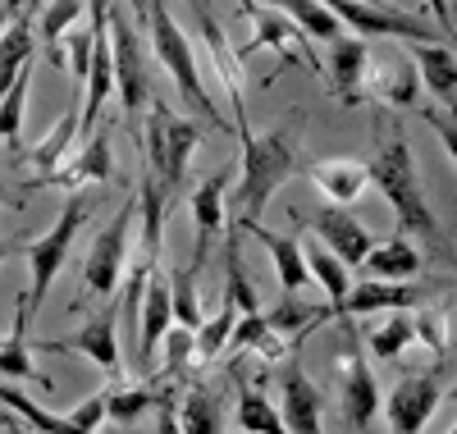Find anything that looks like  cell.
<instances>
[{
  "instance_id": "55",
  "label": "cell",
  "mask_w": 457,
  "mask_h": 434,
  "mask_svg": "<svg viewBox=\"0 0 457 434\" xmlns=\"http://www.w3.org/2000/svg\"><path fill=\"white\" fill-rule=\"evenodd\" d=\"M0 202H5V192H0Z\"/></svg>"
},
{
  "instance_id": "40",
  "label": "cell",
  "mask_w": 457,
  "mask_h": 434,
  "mask_svg": "<svg viewBox=\"0 0 457 434\" xmlns=\"http://www.w3.org/2000/svg\"><path fill=\"white\" fill-rule=\"evenodd\" d=\"M28 92H32V64L10 83V92L0 96V142L19 146V129H23V105H28Z\"/></svg>"
},
{
  "instance_id": "42",
  "label": "cell",
  "mask_w": 457,
  "mask_h": 434,
  "mask_svg": "<svg viewBox=\"0 0 457 434\" xmlns=\"http://www.w3.org/2000/svg\"><path fill=\"white\" fill-rule=\"evenodd\" d=\"M64 42H69V73H73V83H87V73H92V51H96V37H92V23L87 28H69L64 32Z\"/></svg>"
},
{
  "instance_id": "4",
  "label": "cell",
  "mask_w": 457,
  "mask_h": 434,
  "mask_svg": "<svg viewBox=\"0 0 457 434\" xmlns=\"http://www.w3.org/2000/svg\"><path fill=\"white\" fill-rule=\"evenodd\" d=\"M197 142H202V129L193 120H183V114L170 110L165 101H151L146 133H142V155H146V170L161 179L170 206L183 196V183H187V170H193Z\"/></svg>"
},
{
  "instance_id": "45",
  "label": "cell",
  "mask_w": 457,
  "mask_h": 434,
  "mask_svg": "<svg viewBox=\"0 0 457 434\" xmlns=\"http://www.w3.org/2000/svg\"><path fill=\"white\" fill-rule=\"evenodd\" d=\"M421 120L439 133V142L448 146V155H453V165H457V114L453 110H421Z\"/></svg>"
},
{
  "instance_id": "21",
  "label": "cell",
  "mask_w": 457,
  "mask_h": 434,
  "mask_svg": "<svg viewBox=\"0 0 457 434\" xmlns=\"http://www.w3.org/2000/svg\"><path fill=\"white\" fill-rule=\"evenodd\" d=\"M238 233H247V238H256L265 252H270L275 261V280L288 297H302L312 288V270H307V256H302V243L293 238V233H275V229H265V224H243Z\"/></svg>"
},
{
  "instance_id": "24",
  "label": "cell",
  "mask_w": 457,
  "mask_h": 434,
  "mask_svg": "<svg viewBox=\"0 0 457 434\" xmlns=\"http://www.w3.org/2000/svg\"><path fill=\"white\" fill-rule=\"evenodd\" d=\"M174 403V384L161 380H146V384H105V416L110 421H124L133 425L146 412H161Z\"/></svg>"
},
{
  "instance_id": "34",
  "label": "cell",
  "mask_w": 457,
  "mask_h": 434,
  "mask_svg": "<svg viewBox=\"0 0 457 434\" xmlns=\"http://www.w3.org/2000/svg\"><path fill=\"white\" fill-rule=\"evenodd\" d=\"M174 421L183 434H224V412L211 388H187L183 403L174 407Z\"/></svg>"
},
{
  "instance_id": "32",
  "label": "cell",
  "mask_w": 457,
  "mask_h": 434,
  "mask_svg": "<svg viewBox=\"0 0 457 434\" xmlns=\"http://www.w3.org/2000/svg\"><path fill=\"white\" fill-rule=\"evenodd\" d=\"M87 10V0H51L42 10V51L55 69H69V55H64V32L79 23V14Z\"/></svg>"
},
{
  "instance_id": "15",
  "label": "cell",
  "mask_w": 457,
  "mask_h": 434,
  "mask_svg": "<svg viewBox=\"0 0 457 434\" xmlns=\"http://www.w3.org/2000/svg\"><path fill=\"white\" fill-rule=\"evenodd\" d=\"M174 325V306H170V274L151 270L146 280V293H142V311H137V338H133V362L142 371H151V362H156V352L165 343Z\"/></svg>"
},
{
  "instance_id": "56",
  "label": "cell",
  "mask_w": 457,
  "mask_h": 434,
  "mask_svg": "<svg viewBox=\"0 0 457 434\" xmlns=\"http://www.w3.org/2000/svg\"><path fill=\"white\" fill-rule=\"evenodd\" d=\"M453 398H457V388H453Z\"/></svg>"
},
{
  "instance_id": "17",
  "label": "cell",
  "mask_w": 457,
  "mask_h": 434,
  "mask_svg": "<svg viewBox=\"0 0 457 434\" xmlns=\"http://www.w3.org/2000/svg\"><path fill=\"white\" fill-rule=\"evenodd\" d=\"M197 23H202V37H206V51H211V64H215V78L228 96V110H234V124L247 120V78H243V55L228 46L224 28L211 19L206 5H197Z\"/></svg>"
},
{
  "instance_id": "26",
  "label": "cell",
  "mask_w": 457,
  "mask_h": 434,
  "mask_svg": "<svg viewBox=\"0 0 457 434\" xmlns=\"http://www.w3.org/2000/svg\"><path fill=\"white\" fill-rule=\"evenodd\" d=\"M37 37H32V10L23 5L19 14H10V23L0 28V96L10 92V83L32 64Z\"/></svg>"
},
{
  "instance_id": "10",
  "label": "cell",
  "mask_w": 457,
  "mask_h": 434,
  "mask_svg": "<svg viewBox=\"0 0 457 434\" xmlns=\"http://www.w3.org/2000/svg\"><path fill=\"white\" fill-rule=\"evenodd\" d=\"M42 352H79L87 357L110 384L124 380V352H120V306H105L96 311L83 330H73V338H55V343H42Z\"/></svg>"
},
{
  "instance_id": "47",
  "label": "cell",
  "mask_w": 457,
  "mask_h": 434,
  "mask_svg": "<svg viewBox=\"0 0 457 434\" xmlns=\"http://www.w3.org/2000/svg\"><path fill=\"white\" fill-rule=\"evenodd\" d=\"M156 434H183V430H179V421H174V403H170V407H161V425H156Z\"/></svg>"
},
{
  "instance_id": "37",
  "label": "cell",
  "mask_w": 457,
  "mask_h": 434,
  "mask_svg": "<svg viewBox=\"0 0 457 434\" xmlns=\"http://www.w3.org/2000/svg\"><path fill=\"white\" fill-rule=\"evenodd\" d=\"M234 325H238V306L234 302H220V311L211 315V321L197 325V362L211 366L220 357V347H228V338H234Z\"/></svg>"
},
{
  "instance_id": "11",
  "label": "cell",
  "mask_w": 457,
  "mask_h": 434,
  "mask_svg": "<svg viewBox=\"0 0 457 434\" xmlns=\"http://www.w3.org/2000/svg\"><path fill=\"white\" fill-rule=\"evenodd\" d=\"M325 10L353 28L357 37H403V42H435L439 28H430L416 14H398L389 5H357V0H325Z\"/></svg>"
},
{
  "instance_id": "3",
  "label": "cell",
  "mask_w": 457,
  "mask_h": 434,
  "mask_svg": "<svg viewBox=\"0 0 457 434\" xmlns=\"http://www.w3.org/2000/svg\"><path fill=\"white\" fill-rule=\"evenodd\" d=\"M142 28H146V37H151V55H156V64L174 78V88L183 92V101L193 105L206 124L224 129L220 110H215V101H211V92H206V83H202L197 55H193V46H187V32L179 28V19L170 14L165 0H146V19H142Z\"/></svg>"
},
{
  "instance_id": "36",
  "label": "cell",
  "mask_w": 457,
  "mask_h": 434,
  "mask_svg": "<svg viewBox=\"0 0 457 434\" xmlns=\"http://www.w3.org/2000/svg\"><path fill=\"white\" fill-rule=\"evenodd\" d=\"M275 5L312 37V42H334V37H343V23L325 10V0H275Z\"/></svg>"
},
{
  "instance_id": "7",
  "label": "cell",
  "mask_w": 457,
  "mask_h": 434,
  "mask_svg": "<svg viewBox=\"0 0 457 434\" xmlns=\"http://www.w3.org/2000/svg\"><path fill=\"white\" fill-rule=\"evenodd\" d=\"M238 10H243L247 23H252V46H247L243 55H252V51H275V55H279V69H284V64H307L316 78H325L320 55L312 51V37L302 32L279 5H256V0H238Z\"/></svg>"
},
{
  "instance_id": "50",
  "label": "cell",
  "mask_w": 457,
  "mask_h": 434,
  "mask_svg": "<svg viewBox=\"0 0 457 434\" xmlns=\"http://www.w3.org/2000/svg\"><path fill=\"white\" fill-rule=\"evenodd\" d=\"M10 256V238H5V233H0V261H5Z\"/></svg>"
},
{
  "instance_id": "23",
  "label": "cell",
  "mask_w": 457,
  "mask_h": 434,
  "mask_svg": "<svg viewBox=\"0 0 457 434\" xmlns=\"http://www.w3.org/2000/svg\"><path fill=\"white\" fill-rule=\"evenodd\" d=\"M28 325H32V306H28V297L19 293V302H14V325H10L5 338H0V380H37L42 388H51V375H42V371L32 366Z\"/></svg>"
},
{
  "instance_id": "41",
  "label": "cell",
  "mask_w": 457,
  "mask_h": 434,
  "mask_svg": "<svg viewBox=\"0 0 457 434\" xmlns=\"http://www.w3.org/2000/svg\"><path fill=\"white\" fill-rule=\"evenodd\" d=\"M411 325H416V343H426L435 357H444L448 343H453V334H448V315H444L439 306H416V311H411Z\"/></svg>"
},
{
  "instance_id": "20",
  "label": "cell",
  "mask_w": 457,
  "mask_h": 434,
  "mask_svg": "<svg viewBox=\"0 0 457 434\" xmlns=\"http://www.w3.org/2000/svg\"><path fill=\"white\" fill-rule=\"evenodd\" d=\"M366 96L375 105H385V110H407L416 105V96H421V73H416L411 55L394 51L385 64H366Z\"/></svg>"
},
{
  "instance_id": "9",
  "label": "cell",
  "mask_w": 457,
  "mask_h": 434,
  "mask_svg": "<svg viewBox=\"0 0 457 434\" xmlns=\"http://www.w3.org/2000/svg\"><path fill=\"white\" fill-rule=\"evenodd\" d=\"M110 51H114V92H120L124 114H142L151 96V73H146V51L137 28L110 5Z\"/></svg>"
},
{
  "instance_id": "48",
  "label": "cell",
  "mask_w": 457,
  "mask_h": 434,
  "mask_svg": "<svg viewBox=\"0 0 457 434\" xmlns=\"http://www.w3.org/2000/svg\"><path fill=\"white\" fill-rule=\"evenodd\" d=\"M0 5H5V14H19V10H23V0H0Z\"/></svg>"
},
{
  "instance_id": "27",
  "label": "cell",
  "mask_w": 457,
  "mask_h": 434,
  "mask_svg": "<svg viewBox=\"0 0 457 434\" xmlns=\"http://www.w3.org/2000/svg\"><path fill=\"white\" fill-rule=\"evenodd\" d=\"M114 179V161H110V133H92L87 142H79V155L64 161L55 170V183H64L69 192L83 183H110Z\"/></svg>"
},
{
  "instance_id": "35",
  "label": "cell",
  "mask_w": 457,
  "mask_h": 434,
  "mask_svg": "<svg viewBox=\"0 0 457 434\" xmlns=\"http://www.w3.org/2000/svg\"><path fill=\"white\" fill-rule=\"evenodd\" d=\"M0 403H5L14 416H23V425H32L37 434H87V430H79L69 416H55V412H46V407H37L32 398H23V393L14 388V384H5L0 380Z\"/></svg>"
},
{
  "instance_id": "43",
  "label": "cell",
  "mask_w": 457,
  "mask_h": 434,
  "mask_svg": "<svg viewBox=\"0 0 457 434\" xmlns=\"http://www.w3.org/2000/svg\"><path fill=\"white\" fill-rule=\"evenodd\" d=\"M265 334H270V321H265V311L238 315V325H234V338H228V347H234V352H247V347H256Z\"/></svg>"
},
{
  "instance_id": "18",
  "label": "cell",
  "mask_w": 457,
  "mask_h": 434,
  "mask_svg": "<svg viewBox=\"0 0 457 434\" xmlns=\"http://www.w3.org/2000/svg\"><path fill=\"white\" fill-rule=\"evenodd\" d=\"M366 64H370V51L361 37H334L329 42V92L343 110H357L366 101Z\"/></svg>"
},
{
  "instance_id": "53",
  "label": "cell",
  "mask_w": 457,
  "mask_h": 434,
  "mask_svg": "<svg viewBox=\"0 0 457 434\" xmlns=\"http://www.w3.org/2000/svg\"><path fill=\"white\" fill-rule=\"evenodd\" d=\"M448 434H457V421H453V430H448Z\"/></svg>"
},
{
  "instance_id": "25",
  "label": "cell",
  "mask_w": 457,
  "mask_h": 434,
  "mask_svg": "<svg viewBox=\"0 0 457 434\" xmlns=\"http://www.w3.org/2000/svg\"><path fill=\"white\" fill-rule=\"evenodd\" d=\"M307 179L325 192V202H329V206H348V202H357V196L366 192L370 170H366L361 161H348V155H334V161H316V165H307Z\"/></svg>"
},
{
  "instance_id": "30",
  "label": "cell",
  "mask_w": 457,
  "mask_h": 434,
  "mask_svg": "<svg viewBox=\"0 0 457 434\" xmlns=\"http://www.w3.org/2000/svg\"><path fill=\"white\" fill-rule=\"evenodd\" d=\"M234 380H238V430L243 434H293L279 416V403H270L261 388H252L238 371H234Z\"/></svg>"
},
{
  "instance_id": "6",
  "label": "cell",
  "mask_w": 457,
  "mask_h": 434,
  "mask_svg": "<svg viewBox=\"0 0 457 434\" xmlns=\"http://www.w3.org/2000/svg\"><path fill=\"white\" fill-rule=\"evenodd\" d=\"M133 220H137V196L114 211V220L92 238L87 261H83V302L120 293L124 265H129V233H133Z\"/></svg>"
},
{
  "instance_id": "33",
  "label": "cell",
  "mask_w": 457,
  "mask_h": 434,
  "mask_svg": "<svg viewBox=\"0 0 457 434\" xmlns=\"http://www.w3.org/2000/svg\"><path fill=\"white\" fill-rule=\"evenodd\" d=\"M366 343H370V357H375V362H398L403 352L416 343L411 311H385V321L366 334Z\"/></svg>"
},
{
  "instance_id": "2",
  "label": "cell",
  "mask_w": 457,
  "mask_h": 434,
  "mask_svg": "<svg viewBox=\"0 0 457 434\" xmlns=\"http://www.w3.org/2000/svg\"><path fill=\"white\" fill-rule=\"evenodd\" d=\"M302 114L284 129H270V133H252L247 120H238V142H243V165H238V188H234V215L228 224L243 229V224H261L270 196L279 192V183L302 170L297 161V146H302Z\"/></svg>"
},
{
  "instance_id": "44",
  "label": "cell",
  "mask_w": 457,
  "mask_h": 434,
  "mask_svg": "<svg viewBox=\"0 0 457 434\" xmlns=\"http://www.w3.org/2000/svg\"><path fill=\"white\" fill-rule=\"evenodd\" d=\"M79 430H87V434H96L101 430V421H105V388H96L92 398H83L79 407H73V416H69Z\"/></svg>"
},
{
  "instance_id": "52",
  "label": "cell",
  "mask_w": 457,
  "mask_h": 434,
  "mask_svg": "<svg viewBox=\"0 0 457 434\" xmlns=\"http://www.w3.org/2000/svg\"><path fill=\"white\" fill-rule=\"evenodd\" d=\"M10 23V14H5V5H0V28H5Z\"/></svg>"
},
{
  "instance_id": "13",
  "label": "cell",
  "mask_w": 457,
  "mask_h": 434,
  "mask_svg": "<svg viewBox=\"0 0 457 434\" xmlns=\"http://www.w3.org/2000/svg\"><path fill=\"white\" fill-rule=\"evenodd\" d=\"M430 302V288L426 284H411V280H361L348 288L329 321H343V315H375V311H416Z\"/></svg>"
},
{
  "instance_id": "16",
  "label": "cell",
  "mask_w": 457,
  "mask_h": 434,
  "mask_svg": "<svg viewBox=\"0 0 457 434\" xmlns=\"http://www.w3.org/2000/svg\"><path fill=\"white\" fill-rule=\"evenodd\" d=\"M307 224H312V233H316V243L329 247L343 265H361L366 252L375 247V233H370L357 215H348L343 206H329V202H325Z\"/></svg>"
},
{
  "instance_id": "1",
  "label": "cell",
  "mask_w": 457,
  "mask_h": 434,
  "mask_svg": "<svg viewBox=\"0 0 457 434\" xmlns=\"http://www.w3.org/2000/svg\"><path fill=\"white\" fill-rule=\"evenodd\" d=\"M366 170H370V183L379 188V196L394 206L403 238H421L430 252H439L444 261H453V243H448L439 215H435L430 202H426L421 179H416L411 142H407V133L389 120V110L379 114V151H375V161H370Z\"/></svg>"
},
{
  "instance_id": "22",
  "label": "cell",
  "mask_w": 457,
  "mask_h": 434,
  "mask_svg": "<svg viewBox=\"0 0 457 434\" xmlns=\"http://www.w3.org/2000/svg\"><path fill=\"white\" fill-rule=\"evenodd\" d=\"M407 55L421 73V88H430L435 101L457 114V55L444 42H407Z\"/></svg>"
},
{
  "instance_id": "54",
  "label": "cell",
  "mask_w": 457,
  "mask_h": 434,
  "mask_svg": "<svg viewBox=\"0 0 457 434\" xmlns=\"http://www.w3.org/2000/svg\"><path fill=\"white\" fill-rule=\"evenodd\" d=\"M453 311H457V297H453Z\"/></svg>"
},
{
  "instance_id": "14",
  "label": "cell",
  "mask_w": 457,
  "mask_h": 434,
  "mask_svg": "<svg viewBox=\"0 0 457 434\" xmlns=\"http://www.w3.org/2000/svg\"><path fill=\"white\" fill-rule=\"evenodd\" d=\"M279 416L293 434H325V398L297 366V357L279 362Z\"/></svg>"
},
{
  "instance_id": "12",
  "label": "cell",
  "mask_w": 457,
  "mask_h": 434,
  "mask_svg": "<svg viewBox=\"0 0 457 434\" xmlns=\"http://www.w3.org/2000/svg\"><path fill=\"white\" fill-rule=\"evenodd\" d=\"M444 371V366H439ZM439 371H426V375H403L385 403V416H389V434H421L426 421L435 416V407L444 403V380Z\"/></svg>"
},
{
  "instance_id": "8",
  "label": "cell",
  "mask_w": 457,
  "mask_h": 434,
  "mask_svg": "<svg viewBox=\"0 0 457 434\" xmlns=\"http://www.w3.org/2000/svg\"><path fill=\"white\" fill-rule=\"evenodd\" d=\"M338 398H343V416H348L353 434H375V416H379V388L375 375L366 366V347L357 338V330H348L338 352Z\"/></svg>"
},
{
  "instance_id": "46",
  "label": "cell",
  "mask_w": 457,
  "mask_h": 434,
  "mask_svg": "<svg viewBox=\"0 0 457 434\" xmlns=\"http://www.w3.org/2000/svg\"><path fill=\"white\" fill-rule=\"evenodd\" d=\"M430 10L439 14V32L453 37V32H457V28H453V0H430Z\"/></svg>"
},
{
  "instance_id": "29",
  "label": "cell",
  "mask_w": 457,
  "mask_h": 434,
  "mask_svg": "<svg viewBox=\"0 0 457 434\" xmlns=\"http://www.w3.org/2000/svg\"><path fill=\"white\" fill-rule=\"evenodd\" d=\"M73 142H79V105H69V110L60 114V124H55L42 142H37V151H32V183H37V188L55 179V170L64 165V155H69Z\"/></svg>"
},
{
  "instance_id": "19",
  "label": "cell",
  "mask_w": 457,
  "mask_h": 434,
  "mask_svg": "<svg viewBox=\"0 0 457 434\" xmlns=\"http://www.w3.org/2000/svg\"><path fill=\"white\" fill-rule=\"evenodd\" d=\"M224 192H228V174H211L197 183V192L187 196V206H193V220H197V243H193V261H187V270L202 274L206 256H211V243H215V233L228 229V215H224Z\"/></svg>"
},
{
  "instance_id": "28",
  "label": "cell",
  "mask_w": 457,
  "mask_h": 434,
  "mask_svg": "<svg viewBox=\"0 0 457 434\" xmlns=\"http://www.w3.org/2000/svg\"><path fill=\"white\" fill-rule=\"evenodd\" d=\"M361 265H366V280H416L421 265H426V256L416 252L411 238L398 233V238H389V243H375Z\"/></svg>"
},
{
  "instance_id": "49",
  "label": "cell",
  "mask_w": 457,
  "mask_h": 434,
  "mask_svg": "<svg viewBox=\"0 0 457 434\" xmlns=\"http://www.w3.org/2000/svg\"><path fill=\"white\" fill-rule=\"evenodd\" d=\"M10 434H37V430H32V425H19V421H14V425H10Z\"/></svg>"
},
{
  "instance_id": "5",
  "label": "cell",
  "mask_w": 457,
  "mask_h": 434,
  "mask_svg": "<svg viewBox=\"0 0 457 434\" xmlns=\"http://www.w3.org/2000/svg\"><path fill=\"white\" fill-rule=\"evenodd\" d=\"M83 220H87V196L83 192H69L60 215H55V224H51V233H42V238L28 243V274H32V280H28L23 297H28L32 311H42V302H46V293L55 284V274L73 256V238H79Z\"/></svg>"
},
{
  "instance_id": "39",
  "label": "cell",
  "mask_w": 457,
  "mask_h": 434,
  "mask_svg": "<svg viewBox=\"0 0 457 434\" xmlns=\"http://www.w3.org/2000/svg\"><path fill=\"white\" fill-rule=\"evenodd\" d=\"M170 306H174V325H183V330H197L206 321L202 302H197V274L193 270H174L170 274Z\"/></svg>"
},
{
  "instance_id": "38",
  "label": "cell",
  "mask_w": 457,
  "mask_h": 434,
  "mask_svg": "<svg viewBox=\"0 0 457 434\" xmlns=\"http://www.w3.org/2000/svg\"><path fill=\"white\" fill-rule=\"evenodd\" d=\"M193 362H197V330H174L170 325V334H165V366H161V384H179L187 371H193Z\"/></svg>"
},
{
  "instance_id": "31",
  "label": "cell",
  "mask_w": 457,
  "mask_h": 434,
  "mask_svg": "<svg viewBox=\"0 0 457 434\" xmlns=\"http://www.w3.org/2000/svg\"><path fill=\"white\" fill-rule=\"evenodd\" d=\"M302 256H307V270H312V284H320V293L329 297V306H325V321H329V311L348 297V288H353V280H348V265H343L329 247H320V243H312V247H302Z\"/></svg>"
},
{
  "instance_id": "51",
  "label": "cell",
  "mask_w": 457,
  "mask_h": 434,
  "mask_svg": "<svg viewBox=\"0 0 457 434\" xmlns=\"http://www.w3.org/2000/svg\"><path fill=\"white\" fill-rule=\"evenodd\" d=\"M357 5H389V0H357Z\"/></svg>"
}]
</instances>
